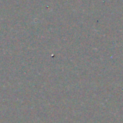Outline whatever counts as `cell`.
I'll return each instance as SVG.
<instances>
[]
</instances>
